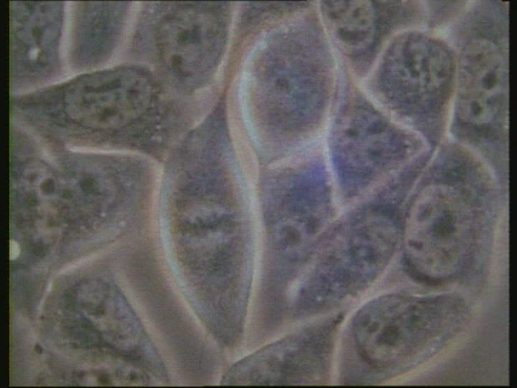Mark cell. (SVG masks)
Listing matches in <instances>:
<instances>
[{"label":"cell","instance_id":"obj_1","mask_svg":"<svg viewBox=\"0 0 517 388\" xmlns=\"http://www.w3.org/2000/svg\"><path fill=\"white\" fill-rule=\"evenodd\" d=\"M453 311L442 298L379 299L355 316L357 352L373 368L390 369L425 359L454 333Z\"/></svg>","mask_w":517,"mask_h":388},{"label":"cell","instance_id":"obj_2","mask_svg":"<svg viewBox=\"0 0 517 388\" xmlns=\"http://www.w3.org/2000/svg\"><path fill=\"white\" fill-rule=\"evenodd\" d=\"M148 20L155 60L175 82L194 86L202 68L206 31L201 5H156Z\"/></svg>","mask_w":517,"mask_h":388},{"label":"cell","instance_id":"obj_3","mask_svg":"<svg viewBox=\"0 0 517 388\" xmlns=\"http://www.w3.org/2000/svg\"><path fill=\"white\" fill-rule=\"evenodd\" d=\"M338 324L337 320L324 323L268 348L264 353V364L270 365L271 369L284 365L277 375L284 370L286 379L291 377L294 383L321 380L329 368Z\"/></svg>","mask_w":517,"mask_h":388},{"label":"cell","instance_id":"obj_4","mask_svg":"<svg viewBox=\"0 0 517 388\" xmlns=\"http://www.w3.org/2000/svg\"><path fill=\"white\" fill-rule=\"evenodd\" d=\"M228 122L234 149L243 173L248 185H255L258 175V165L255 154L239 118L231 116Z\"/></svg>","mask_w":517,"mask_h":388}]
</instances>
